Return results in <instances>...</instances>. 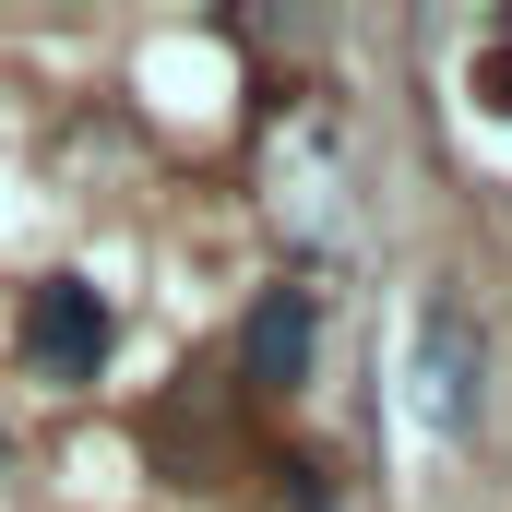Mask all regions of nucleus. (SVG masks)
I'll list each match as a JSON object with an SVG mask.
<instances>
[{
  "mask_svg": "<svg viewBox=\"0 0 512 512\" xmlns=\"http://www.w3.org/2000/svg\"><path fill=\"white\" fill-rule=\"evenodd\" d=\"M417 393H429V429H477V334L465 310H429V346H417Z\"/></svg>",
  "mask_w": 512,
  "mask_h": 512,
  "instance_id": "7ed1b4c3",
  "label": "nucleus"
},
{
  "mask_svg": "<svg viewBox=\"0 0 512 512\" xmlns=\"http://www.w3.org/2000/svg\"><path fill=\"white\" fill-rule=\"evenodd\" d=\"M24 358H36V382H96V358H108V298H96L84 274H48V286L24 298Z\"/></svg>",
  "mask_w": 512,
  "mask_h": 512,
  "instance_id": "f257e3e1",
  "label": "nucleus"
},
{
  "mask_svg": "<svg viewBox=\"0 0 512 512\" xmlns=\"http://www.w3.org/2000/svg\"><path fill=\"white\" fill-rule=\"evenodd\" d=\"M477 108H501V120H512V36L477 60Z\"/></svg>",
  "mask_w": 512,
  "mask_h": 512,
  "instance_id": "20e7f679",
  "label": "nucleus"
},
{
  "mask_svg": "<svg viewBox=\"0 0 512 512\" xmlns=\"http://www.w3.org/2000/svg\"><path fill=\"white\" fill-rule=\"evenodd\" d=\"M298 370H310V286H262L251 322H239V382L286 393Z\"/></svg>",
  "mask_w": 512,
  "mask_h": 512,
  "instance_id": "f03ea898",
  "label": "nucleus"
},
{
  "mask_svg": "<svg viewBox=\"0 0 512 512\" xmlns=\"http://www.w3.org/2000/svg\"><path fill=\"white\" fill-rule=\"evenodd\" d=\"M0 465H12V441H0Z\"/></svg>",
  "mask_w": 512,
  "mask_h": 512,
  "instance_id": "39448f33",
  "label": "nucleus"
}]
</instances>
